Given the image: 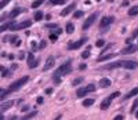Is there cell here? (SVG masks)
<instances>
[{"label": "cell", "instance_id": "1", "mask_svg": "<svg viewBox=\"0 0 138 120\" xmlns=\"http://www.w3.org/2000/svg\"><path fill=\"white\" fill-rule=\"evenodd\" d=\"M28 80H29V76H24V77L18 79L17 82H14L13 84H11V86L9 87V89H7V90H2V91H0V93H2V94H0V99L3 101V99H4V98H6V97H7V95H9L10 93L18 91V90L21 89V87H22V86H24V84H25V83L28 82Z\"/></svg>", "mask_w": 138, "mask_h": 120}, {"label": "cell", "instance_id": "2", "mask_svg": "<svg viewBox=\"0 0 138 120\" xmlns=\"http://www.w3.org/2000/svg\"><path fill=\"white\" fill-rule=\"evenodd\" d=\"M72 72V61H68L66 63H62L58 69L54 72L52 75V80H54L55 84H59L61 83V76H66Z\"/></svg>", "mask_w": 138, "mask_h": 120}, {"label": "cell", "instance_id": "3", "mask_svg": "<svg viewBox=\"0 0 138 120\" xmlns=\"http://www.w3.org/2000/svg\"><path fill=\"white\" fill-rule=\"evenodd\" d=\"M119 95H120V93H119V91H115V93H113V94H111V95H109V97H106V98H105L102 102H101V109H102V110L108 109V108H109V105H111V102H112L115 98H117V97H119Z\"/></svg>", "mask_w": 138, "mask_h": 120}, {"label": "cell", "instance_id": "4", "mask_svg": "<svg viewBox=\"0 0 138 120\" xmlns=\"http://www.w3.org/2000/svg\"><path fill=\"white\" fill-rule=\"evenodd\" d=\"M87 42V37H82L80 40H78V42H71L68 44V50H78V49H80L84 43Z\"/></svg>", "mask_w": 138, "mask_h": 120}, {"label": "cell", "instance_id": "5", "mask_svg": "<svg viewBox=\"0 0 138 120\" xmlns=\"http://www.w3.org/2000/svg\"><path fill=\"white\" fill-rule=\"evenodd\" d=\"M97 15H98V13H94V14H91L90 17H88L86 21H84V23H83V26H82V29L83 30H87L88 28H90L93 23L95 22V19H97Z\"/></svg>", "mask_w": 138, "mask_h": 120}, {"label": "cell", "instance_id": "6", "mask_svg": "<svg viewBox=\"0 0 138 120\" xmlns=\"http://www.w3.org/2000/svg\"><path fill=\"white\" fill-rule=\"evenodd\" d=\"M22 11H24L22 9H19V7H17V9H14V10L11 11L10 14H4V15H2V18H0V21H2V22H4V19H6V18H15L18 14H21Z\"/></svg>", "mask_w": 138, "mask_h": 120}, {"label": "cell", "instance_id": "7", "mask_svg": "<svg viewBox=\"0 0 138 120\" xmlns=\"http://www.w3.org/2000/svg\"><path fill=\"white\" fill-rule=\"evenodd\" d=\"M32 25V21H24V22H21V23H15L14 26H11L10 29L11 30H21V29H26V28H29Z\"/></svg>", "mask_w": 138, "mask_h": 120}, {"label": "cell", "instance_id": "8", "mask_svg": "<svg viewBox=\"0 0 138 120\" xmlns=\"http://www.w3.org/2000/svg\"><path fill=\"white\" fill-rule=\"evenodd\" d=\"M121 68L126 69H137L138 68V62L137 61H121Z\"/></svg>", "mask_w": 138, "mask_h": 120}, {"label": "cell", "instance_id": "9", "mask_svg": "<svg viewBox=\"0 0 138 120\" xmlns=\"http://www.w3.org/2000/svg\"><path fill=\"white\" fill-rule=\"evenodd\" d=\"M138 51V46H135V44H130V46H127L126 49H123L120 51V54H134V53H137Z\"/></svg>", "mask_w": 138, "mask_h": 120}, {"label": "cell", "instance_id": "10", "mask_svg": "<svg viewBox=\"0 0 138 120\" xmlns=\"http://www.w3.org/2000/svg\"><path fill=\"white\" fill-rule=\"evenodd\" d=\"M113 21H115V18H113V17H102V18H101V21H99V28H106V26L111 25Z\"/></svg>", "mask_w": 138, "mask_h": 120}, {"label": "cell", "instance_id": "11", "mask_svg": "<svg viewBox=\"0 0 138 120\" xmlns=\"http://www.w3.org/2000/svg\"><path fill=\"white\" fill-rule=\"evenodd\" d=\"M54 63H55V58L52 57V55H50V57L47 58L46 63H44V70H48V69H51V68L54 66Z\"/></svg>", "mask_w": 138, "mask_h": 120}, {"label": "cell", "instance_id": "12", "mask_svg": "<svg viewBox=\"0 0 138 120\" xmlns=\"http://www.w3.org/2000/svg\"><path fill=\"white\" fill-rule=\"evenodd\" d=\"M28 65H29V68H36L39 65V61H35V57L32 53L28 54Z\"/></svg>", "mask_w": 138, "mask_h": 120}, {"label": "cell", "instance_id": "13", "mask_svg": "<svg viewBox=\"0 0 138 120\" xmlns=\"http://www.w3.org/2000/svg\"><path fill=\"white\" fill-rule=\"evenodd\" d=\"M13 105H14V101H7V102L0 103V113H4V112L9 109V108H11Z\"/></svg>", "mask_w": 138, "mask_h": 120}, {"label": "cell", "instance_id": "14", "mask_svg": "<svg viewBox=\"0 0 138 120\" xmlns=\"http://www.w3.org/2000/svg\"><path fill=\"white\" fill-rule=\"evenodd\" d=\"M75 7H76L75 4H69L68 7H65V9H64L62 11H61V17H66L68 14H71L72 11L75 10Z\"/></svg>", "mask_w": 138, "mask_h": 120}, {"label": "cell", "instance_id": "15", "mask_svg": "<svg viewBox=\"0 0 138 120\" xmlns=\"http://www.w3.org/2000/svg\"><path fill=\"white\" fill-rule=\"evenodd\" d=\"M116 57V54H108V55H99L98 58H97V62H104V61H108V59H111V58H115Z\"/></svg>", "mask_w": 138, "mask_h": 120}, {"label": "cell", "instance_id": "16", "mask_svg": "<svg viewBox=\"0 0 138 120\" xmlns=\"http://www.w3.org/2000/svg\"><path fill=\"white\" fill-rule=\"evenodd\" d=\"M111 80H109V79H106V77H104V79H101L99 80V87H101V89H106V87H109V86H111Z\"/></svg>", "mask_w": 138, "mask_h": 120}, {"label": "cell", "instance_id": "17", "mask_svg": "<svg viewBox=\"0 0 138 120\" xmlns=\"http://www.w3.org/2000/svg\"><path fill=\"white\" fill-rule=\"evenodd\" d=\"M137 37H138V28L133 30L131 36H130V37H127V40H126V43H127V44L130 46V44H131V42H133V40H134V39H137Z\"/></svg>", "mask_w": 138, "mask_h": 120}, {"label": "cell", "instance_id": "18", "mask_svg": "<svg viewBox=\"0 0 138 120\" xmlns=\"http://www.w3.org/2000/svg\"><path fill=\"white\" fill-rule=\"evenodd\" d=\"M87 93H88V91H87L86 87H84V89H79L78 91H76V95H78V98H83Z\"/></svg>", "mask_w": 138, "mask_h": 120}, {"label": "cell", "instance_id": "19", "mask_svg": "<svg viewBox=\"0 0 138 120\" xmlns=\"http://www.w3.org/2000/svg\"><path fill=\"white\" fill-rule=\"evenodd\" d=\"M65 30H66V33H69V35L73 33V32H75L73 23H72V22H68V23H66V28H65Z\"/></svg>", "mask_w": 138, "mask_h": 120}, {"label": "cell", "instance_id": "20", "mask_svg": "<svg viewBox=\"0 0 138 120\" xmlns=\"http://www.w3.org/2000/svg\"><path fill=\"white\" fill-rule=\"evenodd\" d=\"M133 95H138V87H135V89H133L131 91H130L128 94H126V97H124V99H128V98H131Z\"/></svg>", "mask_w": 138, "mask_h": 120}, {"label": "cell", "instance_id": "21", "mask_svg": "<svg viewBox=\"0 0 138 120\" xmlns=\"http://www.w3.org/2000/svg\"><path fill=\"white\" fill-rule=\"evenodd\" d=\"M128 15L130 17H134V15H138V6H134L128 10Z\"/></svg>", "mask_w": 138, "mask_h": 120}, {"label": "cell", "instance_id": "22", "mask_svg": "<svg viewBox=\"0 0 138 120\" xmlns=\"http://www.w3.org/2000/svg\"><path fill=\"white\" fill-rule=\"evenodd\" d=\"M93 103H94V99H93V98H88V99H84V101H83V106L88 108V106H91Z\"/></svg>", "mask_w": 138, "mask_h": 120}, {"label": "cell", "instance_id": "23", "mask_svg": "<svg viewBox=\"0 0 138 120\" xmlns=\"http://www.w3.org/2000/svg\"><path fill=\"white\" fill-rule=\"evenodd\" d=\"M36 115H37V110H33V112H30V113H28L26 116H24L21 120H28V119H30V117H35Z\"/></svg>", "mask_w": 138, "mask_h": 120}, {"label": "cell", "instance_id": "24", "mask_svg": "<svg viewBox=\"0 0 138 120\" xmlns=\"http://www.w3.org/2000/svg\"><path fill=\"white\" fill-rule=\"evenodd\" d=\"M44 2H46V0H36V2L32 3V9H37V7H39V6H42Z\"/></svg>", "mask_w": 138, "mask_h": 120}, {"label": "cell", "instance_id": "25", "mask_svg": "<svg viewBox=\"0 0 138 120\" xmlns=\"http://www.w3.org/2000/svg\"><path fill=\"white\" fill-rule=\"evenodd\" d=\"M137 108H138V98L133 102V106H131V109H130V112H131V113H134V112L137 110Z\"/></svg>", "mask_w": 138, "mask_h": 120}, {"label": "cell", "instance_id": "26", "mask_svg": "<svg viewBox=\"0 0 138 120\" xmlns=\"http://www.w3.org/2000/svg\"><path fill=\"white\" fill-rule=\"evenodd\" d=\"M82 17H83V11L82 10H78V11H75V13H73V18L78 19V18H82Z\"/></svg>", "mask_w": 138, "mask_h": 120}, {"label": "cell", "instance_id": "27", "mask_svg": "<svg viewBox=\"0 0 138 120\" xmlns=\"http://www.w3.org/2000/svg\"><path fill=\"white\" fill-rule=\"evenodd\" d=\"M42 19H43V13L37 11V13L35 14V21H42Z\"/></svg>", "mask_w": 138, "mask_h": 120}, {"label": "cell", "instance_id": "28", "mask_svg": "<svg viewBox=\"0 0 138 120\" xmlns=\"http://www.w3.org/2000/svg\"><path fill=\"white\" fill-rule=\"evenodd\" d=\"M82 82H83V77H78V79H75L73 82H72V86H78V84H80Z\"/></svg>", "mask_w": 138, "mask_h": 120}, {"label": "cell", "instance_id": "29", "mask_svg": "<svg viewBox=\"0 0 138 120\" xmlns=\"http://www.w3.org/2000/svg\"><path fill=\"white\" fill-rule=\"evenodd\" d=\"M50 3H51V4H54V6H57V4H64L65 0H50Z\"/></svg>", "mask_w": 138, "mask_h": 120}, {"label": "cell", "instance_id": "30", "mask_svg": "<svg viewBox=\"0 0 138 120\" xmlns=\"http://www.w3.org/2000/svg\"><path fill=\"white\" fill-rule=\"evenodd\" d=\"M10 2H11V0H2V2H0V9H4Z\"/></svg>", "mask_w": 138, "mask_h": 120}, {"label": "cell", "instance_id": "31", "mask_svg": "<svg viewBox=\"0 0 138 120\" xmlns=\"http://www.w3.org/2000/svg\"><path fill=\"white\" fill-rule=\"evenodd\" d=\"M10 43L11 44H17V42H18V36H10Z\"/></svg>", "mask_w": 138, "mask_h": 120}, {"label": "cell", "instance_id": "32", "mask_svg": "<svg viewBox=\"0 0 138 120\" xmlns=\"http://www.w3.org/2000/svg\"><path fill=\"white\" fill-rule=\"evenodd\" d=\"M104 44H105V42L102 39H98V40H97V43H95L97 47H104Z\"/></svg>", "mask_w": 138, "mask_h": 120}, {"label": "cell", "instance_id": "33", "mask_svg": "<svg viewBox=\"0 0 138 120\" xmlns=\"http://www.w3.org/2000/svg\"><path fill=\"white\" fill-rule=\"evenodd\" d=\"M0 69H2V76H3V77H6V76L9 75V70H7L4 66H2V68H0Z\"/></svg>", "mask_w": 138, "mask_h": 120}, {"label": "cell", "instance_id": "34", "mask_svg": "<svg viewBox=\"0 0 138 120\" xmlns=\"http://www.w3.org/2000/svg\"><path fill=\"white\" fill-rule=\"evenodd\" d=\"M30 47H32V50H33V51L39 50V46H37V43H36V42H32L30 43Z\"/></svg>", "mask_w": 138, "mask_h": 120}, {"label": "cell", "instance_id": "35", "mask_svg": "<svg viewBox=\"0 0 138 120\" xmlns=\"http://www.w3.org/2000/svg\"><path fill=\"white\" fill-rule=\"evenodd\" d=\"M86 89H87L88 93H91V91L95 90V86H94V84H88V86H86Z\"/></svg>", "mask_w": 138, "mask_h": 120}, {"label": "cell", "instance_id": "36", "mask_svg": "<svg viewBox=\"0 0 138 120\" xmlns=\"http://www.w3.org/2000/svg\"><path fill=\"white\" fill-rule=\"evenodd\" d=\"M46 46H47V42H46V40H42V42H40V44H39V50L44 49Z\"/></svg>", "mask_w": 138, "mask_h": 120}, {"label": "cell", "instance_id": "37", "mask_svg": "<svg viewBox=\"0 0 138 120\" xmlns=\"http://www.w3.org/2000/svg\"><path fill=\"white\" fill-rule=\"evenodd\" d=\"M82 57H83V58H88V57H90V50L83 51V53H82Z\"/></svg>", "mask_w": 138, "mask_h": 120}, {"label": "cell", "instance_id": "38", "mask_svg": "<svg viewBox=\"0 0 138 120\" xmlns=\"http://www.w3.org/2000/svg\"><path fill=\"white\" fill-rule=\"evenodd\" d=\"M57 39H58V35H55V33L50 35V40H51V42H57Z\"/></svg>", "mask_w": 138, "mask_h": 120}, {"label": "cell", "instance_id": "39", "mask_svg": "<svg viewBox=\"0 0 138 120\" xmlns=\"http://www.w3.org/2000/svg\"><path fill=\"white\" fill-rule=\"evenodd\" d=\"M58 25H57V23H47L46 25V28H48V29H51V28H57Z\"/></svg>", "mask_w": 138, "mask_h": 120}, {"label": "cell", "instance_id": "40", "mask_svg": "<svg viewBox=\"0 0 138 120\" xmlns=\"http://www.w3.org/2000/svg\"><path fill=\"white\" fill-rule=\"evenodd\" d=\"M123 119H124V117H123L121 115H117V116H116V117L113 119V120H123Z\"/></svg>", "mask_w": 138, "mask_h": 120}, {"label": "cell", "instance_id": "41", "mask_svg": "<svg viewBox=\"0 0 138 120\" xmlns=\"http://www.w3.org/2000/svg\"><path fill=\"white\" fill-rule=\"evenodd\" d=\"M36 102H37V103H43V97H37Z\"/></svg>", "mask_w": 138, "mask_h": 120}, {"label": "cell", "instance_id": "42", "mask_svg": "<svg viewBox=\"0 0 138 120\" xmlns=\"http://www.w3.org/2000/svg\"><path fill=\"white\" fill-rule=\"evenodd\" d=\"M46 94H47V95H51V94H52V89H47V90H46Z\"/></svg>", "mask_w": 138, "mask_h": 120}, {"label": "cell", "instance_id": "43", "mask_svg": "<svg viewBox=\"0 0 138 120\" xmlns=\"http://www.w3.org/2000/svg\"><path fill=\"white\" fill-rule=\"evenodd\" d=\"M79 68L83 70V69H86V68H87V65H86V63H80V66H79Z\"/></svg>", "mask_w": 138, "mask_h": 120}, {"label": "cell", "instance_id": "44", "mask_svg": "<svg viewBox=\"0 0 138 120\" xmlns=\"http://www.w3.org/2000/svg\"><path fill=\"white\" fill-rule=\"evenodd\" d=\"M28 109H29V106H28V105H25V106H22V112H26Z\"/></svg>", "mask_w": 138, "mask_h": 120}, {"label": "cell", "instance_id": "45", "mask_svg": "<svg viewBox=\"0 0 138 120\" xmlns=\"http://www.w3.org/2000/svg\"><path fill=\"white\" fill-rule=\"evenodd\" d=\"M61 32H62V30H61L59 28H57V30H55V35H61Z\"/></svg>", "mask_w": 138, "mask_h": 120}, {"label": "cell", "instance_id": "46", "mask_svg": "<svg viewBox=\"0 0 138 120\" xmlns=\"http://www.w3.org/2000/svg\"><path fill=\"white\" fill-rule=\"evenodd\" d=\"M46 19H47V21H50V19H51V15L47 14V15H46Z\"/></svg>", "mask_w": 138, "mask_h": 120}, {"label": "cell", "instance_id": "47", "mask_svg": "<svg viewBox=\"0 0 138 120\" xmlns=\"http://www.w3.org/2000/svg\"><path fill=\"white\" fill-rule=\"evenodd\" d=\"M9 120H17V116H13V117H10Z\"/></svg>", "mask_w": 138, "mask_h": 120}, {"label": "cell", "instance_id": "48", "mask_svg": "<svg viewBox=\"0 0 138 120\" xmlns=\"http://www.w3.org/2000/svg\"><path fill=\"white\" fill-rule=\"evenodd\" d=\"M54 120H61V115H58V116H57V117H55Z\"/></svg>", "mask_w": 138, "mask_h": 120}, {"label": "cell", "instance_id": "49", "mask_svg": "<svg viewBox=\"0 0 138 120\" xmlns=\"http://www.w3.org/2000/svg\"><path fill=\"white\" fill-rule=\"evenodd\" d=\"M135 117L138 119V110H137V113H135Z\"/></svg>", "mask_w": 138, "mask_h": 120}, {"label": "cell", "instance_id": "50", "mask_svg": "<svg viewBox=\"0 0 138 120\" xmlns=\"http://www.w3.org/2000/svg\"><path fill=\"white\" fill-rule=\"evenodd\" d=\"M97 2H101V0H97Z\"/></svg>", "mask_w": 138, "mask_h": 120}]
</instances>
